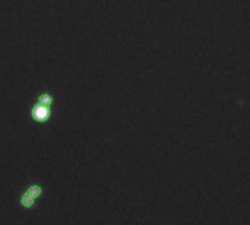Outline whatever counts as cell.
Segmentation results:
<instances>
[{
    "label": "cell",
    "mask_w": 250,
    "mask_h": 225,
    "mask_svg": "<svg viewBox=\"0 0 250 225\" xmlns=\"http://www.w3.org/2000/svg\"><path fill=\"white\" fill-rule=\"evenodd\" d=\"M44 197V185L42 181L34 180L28 183L25 187L17 191L15 203L22 210H34L39 207L40 200Z\"/></svg>",
    "instance_id": "6da1fadb"
},
{
    "label": "cell",
    "mask_w": 250,
    "mask_h": 225,
    "mask_svg": "<svg viewBox=\"0 0 250 225\" xmlns=\"http://www.w3.org/2000/svg\"><path fill=\"white\" fill-rule=\"evenodd\" d=\"M53 107L50 106H46V104H42V103H37L34 102V104L31 106L30 109V118L33 123L36 124H47L52 118H53Z\"/></svg>",
    "instance_id": "7a4b0ae2"
}]
</instances>
